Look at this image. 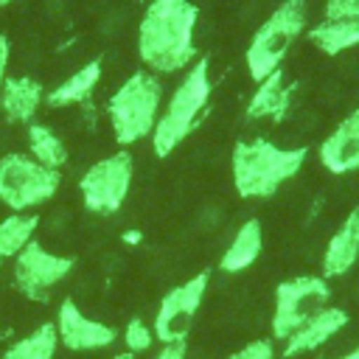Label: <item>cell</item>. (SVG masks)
I'll use <instances>...</instances> for the list:
<instances>
[{
	"instance_id": "3",
	"label": "cell",
	"mask_w": 359,
	"mask_h": 359,
	"mask_svg": "<svg viewBox=\"0 0 359 359\" xmlns=\"http://www.w3.org/2000/svg\"><path fill=\"white\" fill-rule=\"evenodd\" d=\"M210 93H213V79H210V59L202 56L196 59L185 76L180 79V84L171 90L168 101L160 109L157 126L151 132V151L165 160L174 149H180L191 132L199 126V121L205 118V109L210 104Z\"/></svg>"
},
{
	"instance_id": "31",
	"label": "cell",
	"mask_w": 359,
	"mask_h": 359,
	"mask_svg": "<svg viewBox=\"0 0 359 359\" xmlns=\"http://www.w3.org/2000/svg\"><path fill=\"white\" fill-rule=\"evenodd\" d=\"M351 213H353V224H356V236H359V208H353Z\"/></svg>"
},
{
	"instance_id": "21",
	"label": "cell",
	"mask_w": 359,
	"mask_h": 359,
	"mask_svg": "<svg viewBox=\"0 0 359 359\" xmlns=\"http://www.w3.org/2000/svg\"><path fill=\"white\" fill-rule=\"evenodd\" d=\"M28 154L53 171H62L70 157L67 143L45 123H28Z\"/></svg>"
},
{
	"instance_id": "18",
	"label": "cell",
	"mask_w": 359,
	"mask_h": 359,
	"mask_svg": "<svg viewBox=\"0 0 359 359\" xmlns=\"http://www.w3.org/2000/svg\"><path fill=\"white\" fill-rule=\"evenodd\" d=\"M356 261H359V236H356L353 213H348V219L337 227V233L325 244V252H323V278L325 280L342 278Z\"/></svg>"
},
{
	"instance_id": "2",
	"label": "cell",
	"mask_w": 359,
	"mask_h": 359,
	"mask_svg": "<svg viewBox=\"0 0 359 359\" xmlns=\"http://www.w3.org/2000/svg\"><path fill=\"white\" fill-rule=\"evenodd\" d=\"M309 151L303 146L283 149L266 137L238 140L230 151L233 188L241 199H269L303 168Z\"/></svg>"
},
{
	"instance_id": "6",
	"label": "cell",
	"mask_w": 359,
	"mask_h": 359,
	"mask_svg": "<svg viewBox=\"0 0 359 359\" xmlns=\"http://www.w3.org/2000/svg\"><path fill=\"white\" fill-rule=\"evenodd\" d=\"M62 171L36 163L25 151H8L0 157V202L11 213H34L56 196Z\"/></svg>"
},
{
	"instance_id": "4",
	"label": "cell",
	"mask_w": 359,
	"mask_h": 359,
	"mask_svg": "<svg viewBox=\"0 0 359 359\" xmlns=\"http://www.w3.org/2000/svg\"><path fill=\"white\" fill-rule=\"evenodd\" d=\"M163 109V81L146 67L129 73L107 101V118L112 137L121 149H129L151 137Z\"/></svg>"
},
{
	"instance_id": "14",
	"label": "cell",
	"mask_w": 359,
	"mask_h": 359,
	"mask_svg": "<svg viewBox=\"0 0 359 359\" xmlns=\"http://www.w3.org/2000/svg\"><path fill=\"white\" fill-rule=\"evenodd\" d=\"M348 325V311L339 306H325L317 314H311L289 339H283V359L300 356V353H311L317 348H323L334 334H339Z\"/></svg>"
},
{
	"instance_id": "16",
	"label": "cell",
	"mask_w": 359,
	"mask_h": 359,
	"mask_svg": "<svg viewBox=\"0 0 359 359\" xmlns=\"http://www.w3.org/2000/svg\"><path fill=\"white\" fill-rule=\"evenodd\" d=\"M104 76V67H101V59H90L84 62L79 70H73L67 79H62L53 90L45 93V104L50 109H65V107H76V104H84L93 90L98 87Z\"/></svg>"
},
{
	"instance_id": "22",
	"label": "cell",
	"mask_w": 359,
	"mask_h": 359,
	"mask_svg": "<svg viewBox=\"0 0 359 359\" xmlns=\"http://www.w3.org/2000/svg\"><path fill=\"white\" fill-rule=\"evenodd\" d=\"M56 348H59L56 325L53 323H42L31 334H25L17 342H11L6 348V353H3V359H53Z\"/></svg>"
},
{
	"instance_id": "7",
	"label": "cell",
	"mask_w": 359,
	"mask_h": 359,
	"mask_svg": "<svg viewBox=\"0 0 359 359\" xmlns=\"http://www.w3.org/2000/svg\"><path fill=\"white\" fill-rule=\"evenodd\" d=\"M132 180H135V160L126 149L95 160L79 180L84 210L95 216H115L129 196Z\"/></svg>"
},
{
	"instance_id": "13",
	"label": "cell",
	"mask_w": 359,
	"mask_h": 359,
	"mask_svg": "<svg viewBox=\"0 0 359 359\" xmlns=\"http://www.w3.org/2000/svg\"><path fill=\"white\" fill-rule=\"evenodd\" d=\"M294 90H297V84L286 79L283 67L272 70L264 81H258L255 93L250 95L244 118L247 121H275V123H280L292 109Z\"/></svg>"
},
{
	"instance_id": "12",
	"label": "cell",
	"mask_w": 359,
	"mask_h": 359,
	"mask_svg": "<svg viewBox=\"0 0 359 359\" xmlns=\"http://www.w3.org/2000/svg\"><path fill=\"white\" fill-rule=\"evenodd\" d=\"M317 157L331 174L359 171V107L331 129V135L320 143Z\"/></svg>"
},
{
	"instance_id": "26",
	"label": "cell",
	"mask_w": 359,
	"mask_h": 359,
	"mask_svg": "<svg viewBox=\"0 0 359 359\" xmlns=\"http://www.w3.org/2000/svg\"><path fill=\"white\" fill-rule=\"evenodd\" d=\"M154 359H188V345L185 342H168L157 351Z\"/></svg>"
},
{
	"instance_id": "17",
	"label": "cell",
	"mask_w": 359,
	"mask_h": 359,
	"mask_svg": "<svg viewBox=\"0 0 359 359\" xmlns=\"http://www.w3.org/2000/svg\"><path fill=\"white\" fill-rule=\"evenodd\" d=\"M261 250H264V227H261L258 219H247V222L236 230V236L230 238L227 250L222 252L219 269H222L224 275H238V272L250 269V266L258 261Z\"/></svg>"
},
{
	"instance_id": "32",
	"label": "cell",
	"mask_w": 359,
	"mask_h": 359,
	"mask_svg": "<svg viewBox=\"0 0 359 359\" xmlns=\"http://www.w3.org/2000/svg\"><path fill=\"white\" fill-rule=\"evenodd\" d=\"M14 0H0V8H6V6H11Z\"/></svg>"
},
{
	"instance_id": "30",
	"label": "cell",
	"mask_w": 359,
	"mask_h": 359,
	"mask_svg": "<svg viewBox=\"0 0 359 359\" xmlns=\"http://www.w3.org/2000/svg\"><path fill=\"white\" fill-rule=\"evenodd\" d=\"M337 359H359V345H356L353 351H348L345 356H337Z\"/></svg>"
},
{
	"instance_id": "25",
	"label": "cell",
	"mask_w": 359,
	"mask_h": 359,
	"mask_svg": "<svg viewBox=\"0 0 359 359\" xmlns=\"http://www.w3.org/2000/svg\"><path fill=\"white\" fill-rule=\"evenodd\" d=\"M230 359H275V345L272 339H252L236 353H230Z\"/></svg>"
},
{
	"instance_id": "19",
	"label": "cell",
	"mask_w": 359,
	"mask_h": 359,
	"mask_svg": "<svg viewBox=\"0 0 359 359\" xmlns=\"http://www.w3.org/2000/svg\"><path fill=\"white\" fill-rule=\"evenodd\" d=\"M309 42L325 53V56H339L351 48H359V17L351 20H323L314 28H309Z\"/></svg>"
},
{
	"instance_id": "28",
	"label": "cell",
	"mask_w": 359,
	"mask_h": 359,
	"mask_svg": "<svg viewBox=\"0 0 359 359\" xmlns=\"http://www.w3.org/2000/svg\"><path fill=\"white\" fill-rule=\"evenodd\" d=\"M123 241H126V244H140V241H143V233H140V230H126V233H123Z\"/></svg>"
},
{
	"instance_id": "27",
	"label": "cell",
	"mask_w": 359,
	"mask_h": 359,
	"mask_svg": "<svg viewBox=\"0 0 359 359\" xmlns=\"http://www.w3.org/2000/svg\"><path fill=\"white\" fill-rule=\"evenodd\" d=\"M8 62H11V42L6 34H0V93H3V81L8 76Z\"/></svg>"
},
{
	"instance_id": "11",
	"label": "cell",
	"mask_w": 359,
	"mask_h": 359,
	"mask_svg": "<svg viewBox=\"0 0 359 359\" xmlns=\"http://www.w3.org/2000/svg\"><path fill=\"white\" fill-rule=\"evenodd\" d=\"M56 337H59V345H65L67 351H104V348H112L115 339L121 337L112 325L101 323V320H93L87 317L79 303L73 297H65L59 303V311H56Z\"/></svg>"
},
{
	"instance_id": "1",
	"label": "cell",
	"mask_w": 359,
	"mask_h": 359,
	"mask_svg": "<svg viewBox=\"0 0 359 359\" xmlns=\"http://www.w3.org/2000/svg\"><path fill=\"white\" fill-rule=\"evenodd\" d=\"M199 6L194 0H149L137 22V56L154 76L188 70L196 59Z\"/></svg>"
},
{
	"instance_id": "8",
	"label": "cell",
	"mask_w": 359,
	"mask_h": 359,
	"mask_svg": "<svg viewBox=\"0 0 359 359\" xmlns=\"http://www.w3.org/2000/svg\"><path fill=\"white\" fill-rule=\"evenodd\" d=\"M331 300V286L323 275H297L280 280L275 286V309H272V339H289L311 314L325 309Z\"/></svg>"
},
{
	"instance_id": "9",
	"label": "cell",
	"mask_w": 359,
	"mask_h": 359,
	"mask_svg": "<svg viewBox=\"0 0 359 359\" xmlns=\"http://www.w3.org/2000/svg\"><path fill=\"white\" fill-rule=\"evenodd\" d=\"M73 269H76L73 255H59L34 238L28 247H22V252H17L11 264V280L22 297L34 303H45L50 292L73 275Z\"/></svg>"
},
{
	"instance_id": "15",
	"label": "cell",
	"mask_w": 359,
	"mask_h": 359,
	"mask_svg": "<svg viewBox=\"0 0 359 359\" xmlns=\"http://www.w3.org/2000/svg\"><path fill=\"white\" fill-rule=\"evenodd\" d=\"M45 104V87L34 76H6L0 93V112L8 123H34L39 107Z\"/></svg>"
},
{
	"instance_id": "24",
	"label": "cell",
	"mask_w": 359,
	"mask_h": 359,
	"mask_svg": "<svg viewBox=\"0 0 359 359\" xmlns=\"http://www.w3.org/2000/svg\"><path fill=\"white\" fill-rule=\"evenodd\" d=\"M359 17V0H325L323 20H351Z\"/></svg>"
},
{
	"instance_id": "10",
	"label": "cell",
	"mask_w": 359,
	"mask_h": 359,
	"mask_svg": "<svg viewBox=\"0 0 359 359\" xmlns=\"http://www.w3.org/2000/svg\"><path fill=\"white\" fill-rule=\"evenodd\" d=\"M210 283V269H202L196 275H191L188 280H182L180 286H171L160 303H157V314H154V339L160 345L168 342H185L191 334V325L196 320V311L205 300Z\"/></svg>"
},
{
	"instance_id": "5",
	"label": "cell",
	"mask_w": 359,
	"mask_h": 359,
	"mask_svg": "<svg viewBox=\"0 0 359 359\" xmlns=\"http://www.w3.org/2000/svg\"><path fill=\"white\" fill-rule=\"evenodd\" d=\"M303 28H306V0H280L272 8V14L255 28L244 50V65L255 84L283 65L286 53L292 50Z\"/></svg>"
},
{
	"instance_id": "29",
	"label": "cell",
	"mask_w": 359,
	"mask_h": 359,
	"mask_svg": "<svg viewBox=\"0 0 359 359\" xmlns=\"http://www.w3.org/2000/svg\"><path fill=\"white\" fill-rule=\"evenodd\" d=\"M109 359H135V353H129V351H121V353H112Z\"/></svg>"
},
{
	"instance_id": "20",
	"label": "cell",
	"mask_w": 359,
	"mask_h": 359,
	"mask_svg": "<svg viewBox=\"0 0 359 359\" xmlns=\"http://www.w3.org/2000/svg\"><path fill=\"white\" fill-rule=\"evenodd\" d=\"M39 216L34 213H8L0 219V261H14L22 247H28L36 236Z\"/></svg>"
},
{
	"instance_id": "33",
	"label": "cell",
	"mask_w": 359,
	"mask_h": 359,
	"mask_svg": "<svg viewBox=\"0 0 359 359\" xmlns=\"http://www.w3.org/2000/svg\"><path fill=\"white\" fill-rule=\"evenodd\" d=\"M0 266H3V261H0Z\"/></svg>"
},
{
	"instance_id": "23",
	"label": "cell",
	"mask_w": 359,
	"mask_h": 359,
	"mask_svg": "<svg viewBox=\"0 0 359 359\" xmlns=\"http://www.w3.org/2000/svg\"><path fill=\"white\" fill-rule=\"evenodd\" d=\"M121 339H123L126 351L137 356V353H146V351L154 345V328H151L143 317H132V320L126 323V328H123Z\"/></svg>"
}]
</instances>
